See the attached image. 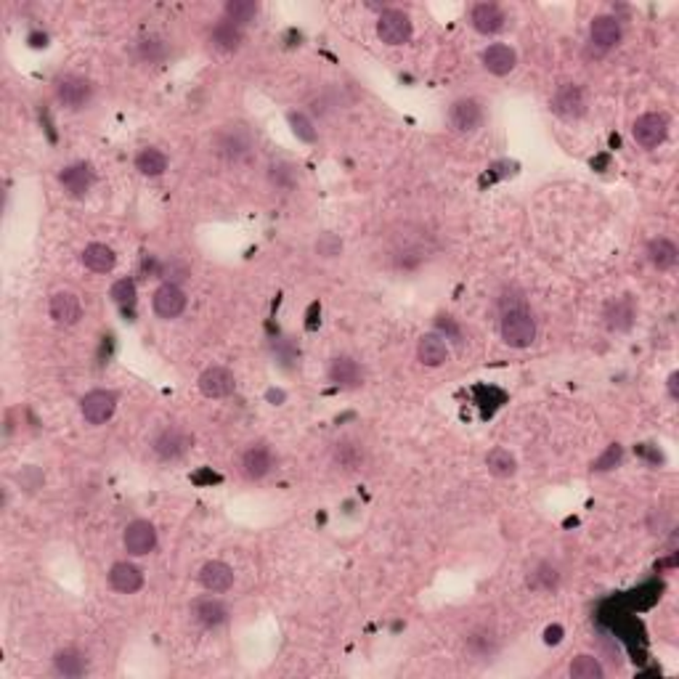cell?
<instances>
[{
    "label": "cell",
    "instance_id": "cell-4",
    "mask_svg": "<svg viewBox=\"0 0 679 679\" xmlns=\"http://www.w3.org/2000/svg\"><path fill=\"white\" fill-rule=\"evenodd\" d=\"M669 125L664 112H645L632 123V139L642 149H658L669 139Z\"/></svg>",
    "mask_w": 679,
    "mask_h": 679
},
{
    "label": "cell",
    "instance_id": "cell-18",
    "mask_svg": "<svg viewBox=\"0 0 679 679\" xmlns=\"http://www.w3.org/2000/svg\"><path fill=\"white\" fill-rule=\"evenodd\" d=\"M189 615L199 629H218V626L228 624L231 610L221 598H199L189 605Z\"/></svg>",
    "mask_w": 679,
    "mask_h": 679
},
{
    "label": "cell",
    "instance_id": "cell-6",
    "mask_svg": "<svg viewBox=\"0 0 679 679\" xmlns=\"http://www.w3.org/2000/svg\"><path fill=\"white\" fill-rule=\"evenodd\" d=\"M414 35L412 16L401 8H382L378 16V38L385 46H406Z\"/></svg>",
    "mask_w": 679,
    "mask_h": 679
},
{
    "label": "cell",
    "instance_id": "cell-38",
    "mask_svg": "<svg viewBox=\"0 0 679 679\" xmlns=\"http://www.w3.org/2000/svg\"><path fill=\"white\" fill-rule=\"evenodd\" d=\"M109 298L115 301V305H120L123 310H133L139 302V287L133 279H117L109 290Z\"/></svg>",
    "mask_w": 679,
    "mask_h": 679
},
{
    "label": "cell",
    "instance_id": "cell-25",
    "mask_svg": "<svg viewBox=\"0 0 679 679\" xmlns=\"http://www.w3.org/2000/svg\"><path fill=\"white\" fill-rule=\"evenodd\" d=\"M208 40H210L213 51H218V54H236L244 46V30L231 24L226 19H221V21L213 24Z\"/></svg>",
    "mask_w": 679,
    "mask_h": 679
},
{
    "label": "cell",
    "instance_id": "cell-17",
    "mask_svg": "<svg viewBox=\"0 0 679 679\" xmlns=\"http://www.w3.org/2000/svg\"><path fill=\"white\" fill-rule=\"evenodd\" d=\"M189 305V295L183 287L178 284H159L151 295V308L159 318L170 321V318H178Z\"/></svg>",
    "mask_w": 679,
    "mask_h": 679
},
{
    "label": "cell",
    "instance_id": "cell-7",
    "mask_svg": "<svg viewBox=\"0 0 679 679\" xmlns=\"http://www.w3.org/2000/svg\"><path fill=\"white\" fill-rule=\"evenodd\" d=\"M483 120H486V109L478 98L472 96H464V98H456L452 106H449V128L459 136H472L483 128Z\"/></svg>",
    "mask_w": 679,
    "mask_h": 679
},
{
    "label": "cell",
    "instance_id": "cell-15",
    "mask_svg": "<svg viewBox=\"0 0 679 679\" xmlns=\"http://www.w3.org/2000/svg\"><path fill=\"white\" fill-rule=\"evenodd\" d=\"M123 547L131 557H147L149 552L157 549V529L154 523L139 518L133 523H128L123 530Z\"/></svg>",
    "mask_w": 679,
    "mask_h": 679
},
{
    "label": "cell",
    "instance_id": "cell-20",
    "mask_svg": "<svg viewBox=\"0 0 679 679\" xmlns=\"http://www.w3.org/2000/svg\"><path fill=\"white\" fill-rule=\"evenodd\" d=\"M197 387L205 398H228L236 390V378L228 367H208L199 378H197Z\"/></svg>",
    "mask_w": 679,
    "mask_h": 679
},
{
    "label": "cell",
    "instance_id": "cell-32",
    "mask_svg": "<svg viewBox=\"0 0 679 679\" xmlns=\"http://www.w3.org/2000/svg\"><path fill=\"white\" fill-rule=\"evenodd\" d=\"M133 165H136V170H139L144 178H159V175H165V170H167V154L159 151L157 147H144V149L136 154Z\"/></svg>",
    "mask_w": 679,
    "mask_h": 679
},
{
    "label": "cell",
    "instance_id": "cell-24",
    "mask_svg": "<svg viewBox=\"0 0 679 679\" xmlns=\"http://www.w3.org/2000/svg\"><path fill=\"white\" fill-rule=\"evenodd\" d=\"M48 313L59 327H75L77 321L82 318V302L72 290H59V293L51 295Z\"/></svg>",
    "mask_w": 679,
    "mask_h": 679
},
{
    "label": "cell",
    "instance_id": "cell-21",
    "mask_svg": "<svg viewBox=\"0 0 679 679\" xmlns=\"http://www.w3.org/2000/svg\"><path fill=\"white\" fill-rule=\"evenodd\" d=\"M480 64L488 75L505 77L518 67V51L507 43H491L480 54Z\"/></svg>",
    "mask_w": 679,
    "mask_h": 679
},
{
    "label": "cell",
    "instance_id": "cell-22",
    "mask_svg": "<svg viewBox=\"0 0 679 679\" xmlns=\"http://www.w3.org/2000/svg\"><path fill=\"white\" fill-rule=\"evenodd\" d=\"M106 581L115 592L120 595H136L144 590V571L136 565V563H128V560H120L109 568L106 573Z\"/></svg>",
    "mask_w": 679,
    "mask_h": 679
},
{
    "label": "cell",
    "instance_id": "cell-16",
    "mask_svg": "<svg viewBox=\"0 0 679 679\" xmlns=\"http://www.w3.org/2000/svg\"><path fill=\"white\" fill-rule=\"evenodd\" d=\"M59 183H62V189L67 191V197L82 199V197L93 189V183H96V170H93L90 162H72V165L62 167Z\"/></svg>",
    "mask_w": 679,
    "mask_h": 679
},
{
    "label": "cell",
    "instance_id": "cell-13",
    "mask_svg": "<svg viewBox=\"0 0 679 679\" xmlns=\"http://www.w3.org/2000/svg\"><path fill=\"white\" fill-rule=\"evenodd\" d=\"M470 24L478 35L494 38L507 30V13L499 3H475L470 8Z\"/></svg>",
    "mask_w": 679,
    "mask_h": 679
},
{
    "label": "cell",
    "instance_id": "cell-34",
    "mask_svg": "<svg viewBox=\"0 0 679 679\" xmlns=\"http://www.w3.org/2000/svg\"><path fill=\"white\" fill-rule=\"evenodd\" d=\"M560 579H563L560 568L555 563L544 560V563H539L529 573V587L536 590V592H555L560 587Z\"/></svg>",
    "mask_w": 679,
    "mask_h": 679
},
{
    "label": "cell",
    "instance_id": "cell-14",
    "mask_svg": "<svg viewBox=\"0 0 679 679\" xmlns=\"http://www.w3.org/2000/svg\"><path fill=\"white\" fill-rule=\"evenodd\" d=\"M621 40H624V27H621L618 16H613V13H600V16H595V19L590 21V43H592L595 51L607 54V51H613Z\"/></svg>",
    "mask_w": 679,
    "mask_h": 679
},
{
    "label": "cell",
    "instance_id": "cell-12",
    "mask_svg": "<svg viewBox=\"0 0 679 679\" xmlns=\"http://www.w3.org/2000/svg\"><path fill=\"white\" fill-rule=\"evenodd\" d=\"M552 112L560 117V120H581L587 115V93L573 85V82H565L555 90L552 101H549Z\"/></svg>",
    "mask_w": 679,
    "mask_h": 679
},
{
    "label": "cell",
    "instance_id": "cell-31",
    "mask_svg": "<svg viewBox=\"0 0 679 679\" xmlns=\"http://www.w3.org/2000/svg\"><path fill=\"white\" fill-rule=\"evenodd\" d=\"M167 56H170V43L165 38H159V35L141 38L136 43V59L144 67H159V64L167 62Z\"/></svg>",
    "mask_w": 679,
    "mask_h": 679
},
{
    "label": "cell",
    "instance_id": "cell-42",
    "mask_svg": "<svg viewBox=\"0 0 679 679\" xmlns=\"http://www.w3.org/2000/svg\"><path fill=\"white\" fill-rule=\"evenodd\" d=\"M621 462H624V446H621V444H610V446L592 462V470H595V472H607V470H615Z\"/></svg>",
    "mask_w": 679,
    "mask_h": 679
},
{
    "label": "cell",
    "instance_id": "cell-39",
    "mask_svg": "<svg viewBox=\"0 0 679 679\" xmlns=\"http://www.w3.org/2000/svg\"><path fill=\"white\" fill-rule=\"evenodd\" d=\"M287 123H290L293 133L298 136V141H302V144H313V141L318 139V128H316V123L310 120V115H305V112H290V115H287Z\"/></svg>",
    "mask_w": 679,
    "mask_h": 679
},
{
    "label": "cell",
    "instance_id": "cell-9",
    "mask_svg": "<svg viewBox=\"0 0 679 679\" xmlns=\"http://www.w3.org/2000/svg\"><path fill=\"white\" fill-rule=\"evenodd\" d=\"M115 412H117V393L115 390L96 387L80 398V414L88 425H104L112 420Z\"/></svg>",
    "mask_w": 679,
    "mask_h": 679
},
{
    "label": "cell",
    "instance_id": "cell-33",
    "mask_svg": "<svg viewBox=\"0 0 679 679\" xmlns=\"http://www.w3.org/2000/svg\"><path fill=\"white\" fill-rule=\"evenodd\" d=\"M486 467H488V472H491L494 478L507 480V478H513V475L518 472V459H515V454L510 452V449L497 446V449H491L488 456H486Z\"/></svg>",
    "mask_w": 679,
    "mask_h": 679
},
{
    "label": "cell",
    "instance_id": "cell-3",
    "mask_svg": "<svg viewBox=\"0 0 679 679\" xmlns=\"http://www.w3.org/2000/svg\"><path fill=\"white\" fill-rule=\"evenodd\" d=\"M54 96L64 109L80 112L93 101V82L88 77L75 75V72L59 75L54 80Z\"/></svg>",
    "mask_w": 679,
    "mask_h": 679
},
{
    "label": "cell",
    "instance_id": "cell-28",
    "mask_svg": "<svg viewBox=\"0 0 679 679\" xmlns=\"http://www.w3.org/2000/svg\"><path fill=\"white\" fill-rule=\"evenodd\" d=\"M464 650H467L472 658H491V656L499 650V637H497L494 629L478 626V629H472V632L464 637Z\"/></svg>",
    "mask_w": 679,
    "mask_h": 679
},
{
    "label": "cell",
    "instance_id": "cell-23",
    "mask_svg": "<svg viewBox=\"0 0 679 679\" xmlns=\"http://www.w3.org/2000/svg\"><path fill=\"white\" fill-rule=\"evenodd\" d=\"M449 356H452V351H449V343H446L444 335L428 332V335H422L417 340V359H420V364H425L430 369H438V367H444L449 361Z\"/></svg>",
    "mask_w": 679,
    "mask_h": 679
},
{
    "label": "cell",
    "instance_id": "cell-36",
    "mask_svg": "<svg viewBox=\"0 0 679 679\" xmlns=\"http://www.w3.org/2000/svg\"><path fill=\"white\" fill-rule=\"evenodd\" d=\"M568 677L571 679H603L605 677V666L600 664V658L590 656V653H581L571 661L568 666Z\"/></svg>",
    "mask_w": 679,
    "mask_h": 679
},
{
    "label": "cell",
    "instance_id": "cell-5",
    "mask_svg": "<svg viewBox=\"0 0 679 679\" xmlns=\"http://www.w3.org/2000/svg\"><path fill=\"white\" fill-rule=\"evenodd\" d=\"M191 446H194L191 433H186L183 428H175V425L162 428L151 438V452L159 462H178V459H183L186 454L191 452Z\"/></svg>",
    "mask_w": 679,
    "mask_h": 679
},
{
    "label": "cell",
    "instance_id": "cell-41",
    "mask_svg": "<svg viewBox=\"0 0 679 679\" xmlns=\"http://www.w3.org/2000/svg\"><path fill=\"white\" fill-rule=\"evenodd\" d=\"M343 239L337 236V233H332V231H327V233H321L318 239H316V255L318 258H340L343 255Z\"/></svg>",
    "mask_w": 679,
    "mask_h": 679
},
{
    "label": "cell",
    "instance_id": "cell-19",
    "mask_svg": "<svg viewBox=\"0 0 679 679\" xmlns=\"http://www.w3.org/2000/svg\"><path fill=\"white\" fill-rule=\"evenodd\" d=\"M197 581H199V587H202L205 592H210V595H226L228 590L233 587V581H236V573H233V568H231L228 563H224V560H208V563L199 568Z\"/></svg>",
    "mask_w": 679,
    "mask_h": 679
},
{
    "label": "cell",
    "instance_id": "cell-2",
    "mask_svg": "<svg viewBox=\"0 0 679 679\" xmlns=\"http://www.w3.org/2000/svg\"><path fill=\"white\" fill-rule=\"evenodd\" d=\"M213 151L226 162H244L255 151V136L244 123H228L213 136Z\"/></svg>",
    "mask_w": 679,
    "mask_h": 679
},
{
    "label": "cell",
    "instance_id": "cell-40",
    "mask_svg": "<svg viewBox=\"0 0 679 679\" xmlns=\"http://www.w3.org/2000/svg\"><path fill=\"white\" fill-rule=\"evenodd\" d=\"M340 106H343V98L332 88H327L316 98H310V115H318V117H329V115L340 112Z\"/></svg>",
    "mask_w": 679,
    "mask_h": 679
},
{
    "label": "cell",
    "instance_id": "cell-30",
    "mask_svg": "<svg viewBox=\"0 0 679 679\" xmlns=\"http://www.w3.org/2000/svg\"><path fill=\"white\" fill-rule=\"evenodd\" d=\"M54 672L64 679H77L88 672V656L77 648H64L54 653Z\"/></svg>",
    "mask_w": 679,
    "mask_h": 679
},
{
    "label": "cell",
    "instance_id": "cell-44",
    "mask_svg": "<svg viewBox=\"0 0 679 679\" xmlns=\"http://www.w3.org/2000/svg\"><path fill=\"white\" fill-rule=\"evenodd\" d=\"M666 387H669V395L679 401V372H672L669 379H666Z\"/></svg>",
    "mask_w": 679,
    "mask_h": 679
},
{
    "label": "cell",
    "instance_id": "cell-43",
    "mask_svg": "<svg viewBox=\"0 0 679 679\" xmlns=\"http://www.w3.org/2000/svg\"><path fill=\"white\" fill-rule=\"evenodd\" d=\"M560 640H563V626H560V624L544 629V642H547V645H557Z\"/></svg>",
    "mask_w": 679,
    "mask_h": 679
},
{
    "label": "cell",
    "instance_id": "cell-10",
    "mask_svg": "<svg viewBox=\"0 0 679 679\" xmlns=\"http://www.w3.org/2000/svg\"><path fill=\"white\" fill-rule=\"evenodd\" d=\"M327 378H329L332 385H337L340 390H359V387L367 385V369H364V364L359 359L340 353V356H335L329 361Z\"/></svg>",
    "mask_w": 679,
    "mask_h": 679
},
{
    "label": "cell",
    "instance_id": "cell-11",
    "mask_svg": "<svg viewBox=\"0 0 679 679\" xmlns=\"http://www.w3.org/2000/svg\"><path fill=\"white\" fill-rule=\"evenodd\" d=\"M369 462V449L361 438L356 436H343L332 446V464L340 472H361Z\"/></svg>",
    "mask_w": 679,
    "mask_h": 679
},
{
    "label": "cell",
    "instance_id": "cell-29",
    "mask_svg": "<svg viewBox=\"0 0 679 679\" xmlns=\"http://www.w3.org/2000/svg\"><path fill=\"white\" fill-rule=\"evenodd\" d=\"M634 318H637V308H634V302H632L629 295L615 298V301L607 305V310H605V324L613 332H629L632 324H634Z\"/></svg>",
    "mask_w": 679,
    "mask_h": 679
},
{
    "label": "cell",
    "instance_id": "cell-37",
    "mask_svg": "<svg viewBox=\"0 0 679 679\" xmlns=\"http://www.w3.org/2000/svg\"><path fill=\"white\" fill-rule=\"evenodd\" d=\"M154 276H157V279H162V284H178V287H183V282H189V279H191V268H189L183 260L173 258V260L159 263V266H157V271H154Z\"/></svg>",
    "mask_w": 679,
    "mask_h": 679
},
{
    "label": "cell",
    "instance_id": "cell-27",
    "mask_svg": "<svg viewBox=\"0 0 679 679\" xmlns=\"http://www.w3.org/2000/svg\"><path fill=\"white\" fill-rule=\"evenodd\" d=\"M80 260H82V266H85L88 271H93V274H109V271H115V266H117L115 250L106 247V244H101V242H90V244L82 250Z\"/></svg>",
    "mask_w": 679,
    "mask_h": 679
},
{
    "label": "cell",
    "instance_id": "cell-26",
    "mask_svg": "<svg viewBox=\"0 0 679 679\" xmlns=\"http://www.w3.org/2000/svg\"><path fill=\"white\" fill-rule=\"evenodd\" d=\"M645 255H648V263H650L653 268H658V271H672V268L677 266L679 250L672 239H666V236H656V239H650V242H648Z\"/></svg>",
    "mask_w": 679,
    "mask_h": 679
},
{
    "label": "cell",
    "instance_id": "cell-35",
    "mask_svg": "<svg viewBox=\"0 0 679 679\" xmlns=\"http://www.w3.org/2000/svg\"><path fill=\"white\" fill-rule=\"evenodd\" d=\"M258 13H260V5L255 0H226V5H224V19L242 30L247 24H252L258 19Z\"/></svg>",
    "mask_w": 679,
    "mask_h": 679
},
{
    "label": "cell",
    "instance_id": "cell-1",
    "mask_svg": "<svg viewBox=\"0 0 679 679\" xmlns=\"http://www.w3.org/2000/svg\"><path fill=\"white\" fill-rule=\"evenodd\" d=\"M499 335H502V343L510 345V348H515V351L530 348V345L536 343V335H539V327H536L533 313H530L526 305L502 310Z\"/></svg>",
    "mask_w": 679,
    "mask_h": 679
},
{
    "label": "cell",
    "instance_id": "cell-8",
    "mask_svg": "<svg viewBox=\"0 0 679 679\" xmlns=\"http://www.w3.org/2000/svg\"><path fill=\"white\" fill-rule=\"evenodd\" d=\"M274 464H276L274 452H271V446L263 444V441L250 444L244 452L239 454V472H242V478L250 480V483L266 480V478L274 472Z\"/></svg>",
    "mask_w": 679,
    "mask_h": 679
}]
</instances>
